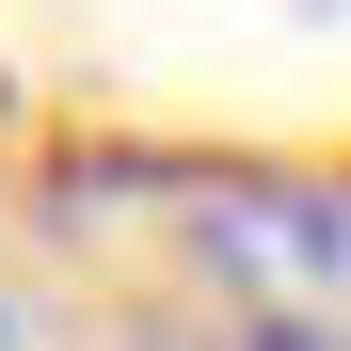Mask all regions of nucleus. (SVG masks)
I'll use <instances>...</instances> for the list:
<instances>
[{
  "label": "nucleus",
  "instance_id": "1",
  "mask_svg": "<svg viewBox=\"0 0 351 351\" xmlns=\"http://www.w3.org/2000/svg\"><path fill=\"white\" fill-rule=\"evenodd\" d=\"M208 240L256 287L319 304V287H351V192H208Z\"/></svg>",
  "mask_w": 351,
  "mask_h": 351
}]
</instances>
